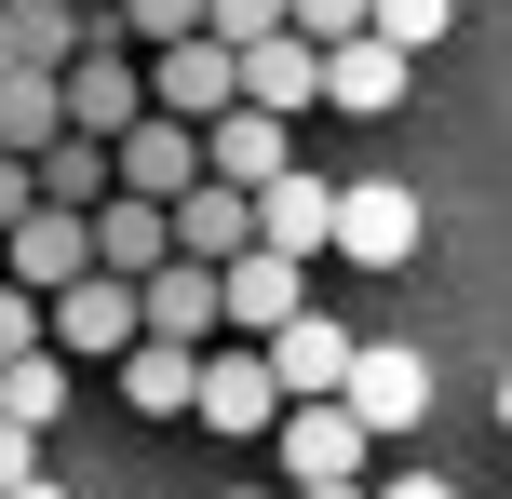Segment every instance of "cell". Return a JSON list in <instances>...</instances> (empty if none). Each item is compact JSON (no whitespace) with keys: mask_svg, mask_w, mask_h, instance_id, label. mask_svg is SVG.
I'll return each mask as SVG.
<instances>
[{"mask_svg":"<svg viewBox=\"0 0 512 499\" xmlns=\"http://www.w3.org/2000/svg\"><path fill=\"white\" fill-rule=\"evenodd\" d=\"M54 95H68V135H122V122H149V54H135L122 27H95V41L54 68Z\"/></svg>","mask_w":512,"mask_h":499,"instance_id":"obj_1","label":"cell"},{"mask_svg":"<svg viewBox=\"0 0 512 499\" xmlns=\"http://www.w3.org/2000/svg\"><path fill=\"white\" fill-rule=\"evenodd\" d=\"M189 419L216 432V446H270V419H283V378H270V351H230V338H203V392H189Z\"/></svg>","mask_w":512,"mask_h":499,"instance_id":"obj_2","label":"cell"},{"mask_svg":"<svg viewBox=\"0 0 512 499\" xmlns=\"http://www.w3.org/2000/svg\"><path fill=\"white\" fill-rule=\"evenodd\" d=\"M418 243H432V203H418L405 176H351L337 189V257L351 270H405Z\"/></svg>","mask_w":512,"mask_h":499,"instance_id":"obj_3","label":"cell"},{"mask_svg":"<svg viewBox=\"0 0 512 499\" xmlns=\"http://www.w3.org/2000/svg\"><path fill=\"white\" fill-rule=\"evenodd\" d=\"M337 405H351L364 432H418L432 419V351H405V338H351V378H337Z\"/></svg>","mask_w":512,"mask_h":499,"instance_id":"obj_4","label":"cell"},{"mask_svg":"<svg viewBox=\"0 0 512 499\" xmlns=\"http://www.w3.org/2000/svg\"><path fill=\"white\" fill-rule=\"evenodd\" d=\"M41 324H54V351H68V365H81V351H108V365H122V351L149 338V297H135L122 270H81V284L41 297Z\"/></svg>","mask_w":512,"mask_h":499,"instance_id":"obj_5","label":"cell"},{"mask_svg":"<svg viewBox=\"0 0 512 499\" xmlns=\"http://www.w3.org/2000/svg\"><path fill=\"white\" fill-rule=\"evenodd\" d=\"M270 459H283L297 486H337V473H364V459H378V432H364L337 392H297V405L270 419Z\"/></svg>","mask_w":512,"mask_h":499,"instance_id":"obj_6","label":"cell"},{"mask_svg":"<svg viewBox=\"0 0 512 499\" xmlns=\"http://www.w3.org/2000/svg\"><path fill=\"white\" fill-rule=\"evenodd\" d=\"M310 311V257H283V243H243L230 270H216V324L230 338H270V324Z\"/></svg>","mask_w":512,"mask_h":499,"instance_id":"obj_7","label":"cell"},{"mask_svg":"<svg viewBox=\"0 0 512 499\" xmlns=\"http://www.w3.org/2000/svg\"><path fill=\"white\" fill-rule=\"evenodd\" d=\"M189 176H203V122H176V108H149V122L108 135V189H149V203H176Z\"/></svg>","mask_w":512,"mask_h":499,"instance_id":"obj_8","label":"cell"},{"mask_svg":"<svg viewBox=\"0 0 512 499\" xmlns=\"http://www.w3.org/2000/svg\"><path fill=\"white\" fill-rule=\"evenodd\" d=\"M0 270H14L27 297H54V284H81V270H95V216H68V203H27L14 230H0Z\"/></svg>","mask_w":512,"mask_h":499,"instance_id":"obj_9","label":"cell"},{"mask_svg":"<svg viewBox=\"0 0 512 499\" xmlns=\"http://www.w3.org/2000/svg\"><path fill=\"white\" fill-rule=\"evenodd\" d=\"M405 68H418L405 41L351 27V41H324V108H337V122H391V108H405Z\"/></svg>","mask_w":512,"mask_h":499,"instance_id":"obj_10","label":"cell"},{"mask_svg":"<svg viewBox=\"0 0 512 499\" xmlns=\"http://www.w3.org/2000/svg\"><path fill=\"white\" fill-rule=\"evenodd\" d=\"M230 95H243V54L216 41V27H189V41L149 54V108H176V122H216Z\"/></svg>","mask_w":512,"mask_h":499,"instance_id":"obj_11","label":"cell"},{"mask_svg":"<svg viewBox=\"0 0 512 499\" xmlns=\"http://www.w3.org/2000/svg\"><path fill=\"white\" fill-rule=\"evenodd\" d=\"M283 162H297V122H283V108H216V122H203V176H230V189H270L283 176Z\"/></svg>","mask_w":512,"mask_h":499,"instance_id":"obj_12","label":"cell"},{"mask_svg":"<svg viewBox=\"0 0 512 499\" xmlns=\"http://www.w3.org/2000/svg\"><path fill=\"white\" fill-rule=\"evenodd\" d=\"M256 243H283V257H337V189H324V162H283V176L256 189Z\"/></svg>","mask_w":512,"mask_h":499,"instance_id":"obj_13","label":"cell"},{"mask_svg":"<svg viewBox=\"0 0 512 499\" xmlns=\"http://www.w3.org/2000/svg\"><path fill=\"white\" fill-rule=\"evenodd\" d=\"M162 216H176V257H203V270H230L256 243V189H230V176H189Z\"/></svg>","mask_w":512,"mask_h":499,"instance_id":"obj_14","label":"cell"},{"mask_svg":"<svg viewBox=\"0 0 512 499\" xmlns=\"http://www.w3.org/2000/svg\"><path fill=\"white\" fill-rule=\"evenodd\" d=\"M243 108H283V122H310V108H324V41H297V27L243 41Z\"/></svg>","mask_w":512,"mask_h":499,"instance_id":"obj_15","label":"cell"},{"mask_svg":"<svg viewBox=\"0 0 512 499\" xmlns=\"http://www.w3.org/2000/svg\"><path fill=\"white\" fill-rule=\"evenodd\" d=\"M162 257H176V216H162L149 189H108V203H95V270H122V284H149Z\"/></svg>","mask_w":512,"mask_h":499,"instance_id":"obj_16","label":"cell"},{"mask_svg":"<svg viewBox=\"0 0 512 499\" xmlns=\"http://www.w3.org/2000/svg\"><path fill=\"white\" fill-rule=\"evenodd\" d=\"M256 351H270L283 405H297V392H337V378H351V324H337V311H297V324H270Z\"/></svg>","mask_w":512,"mask_h":499,"instance_id":"obj_17","label":"cell"},{"mask_svg":"<svg viewBox=\"0 0 512 499\" xmlns=\"http://www.w3.org/2000/svg\"><path fill=\"white\" fill-rule=\"evenodd\" d=\"M189 392H203V351L189 338H135L122 351V405L135 419H189Z\"/></svg>","mask_w":512,"mask_h":499,"instance_id":"obj_18","label":"cell"},{"mask_svg":"<svg viewBox=\"0 0 512 499\" xmlns=\"http://www.w3.org/2000/svg\"><path fill=\"white\" fill-rule=\"evenodd\" d=\"M135 297H149V338H189V351L230 338V324H216V270H203V257H162Z\"/></svg>","mask_w":512,"mask_h":499,"instance_id":"obj_19","label":"cell"},{"mask_svg":"<svg viewBox=\"0 0 512 499\" xmlns=\"http://www.w3.org/2000/svg\"><path fill=\"white\" fill-rule=\"evenodd\" d=\"M95 27H108V14H81V0H0V41H14V68H68Z\"/></svg>","mask_w":512,"mask_h":499,"instance_id":"obj_20","label":"cell"},{"mask_svg":"<svg viewBox=\"0 0 512 499\" xmlns=\"http://www.w3.org/2000/svg\"><path fill=\"white\" fill-rule=\"evenodd\" d=\"M27 176H41V203L95 216V203H108V135H41V149H27Z\"/></svg>","mask_w":512,"mask_h":499,"instance_id":"obj_21","label":"cell"},{"mask_svg":"<svg viewBox=\"0 0 512 499\" xmlns=\"http://www.w3.org/2000/svg\"><path fill=\"white\" fill-rule=\"evenodd\" d=\"M54 405H68V351H0V419L54 432Z\"/></svg>","mask_w":512,"mask_h":499,"instance_id":"obj_22","label":"cell"},{"mask_svg":"<svg viewBox=\"0 0 512 499\" xmlns=\"http://www.w3.org/2000/svg\"><path fill=\"white\" fill-rule=\"evenodd\" d=\"M41 135H68V95H54V68H0V149H41Z\"/></svg>","mask_w":512,"mask_h":499,"instance_id":"obj_23","label":"cell"},{"mask_svg":"<svg viewBox=\"0 0 512 499\" xmlns=\"http://www.w3.org/2000/svg\"><path fill=\"white\" fill-rule=\"evenodd\" d=\"M364 27H378V41H405V54H432L445 27H459V0H364Z\"/></svg>","mask_w":512,"mask_h":499,"instance_id":"obj_24","label":"cell"},{"mask_svg":"<svg viewBox=\"0 0 512 499\" xmlns=\"http://www.w3.org/2000/svg\"><path fill=\"white\" fill-rule=\"evenodd\" d=\"M108 27H122L135 54H162V41H189V27H203V0H108Z\"/></svg>","mask_w":512,"mask_h":499,"instance_id":"obj_25","label":"cell"},{"mask_svg":"<svg viewBox=\"0 0 512 499\" xmlns=\"http://www.w3.org/2000/svg\"><path fill=\"white\" fill-rule=\"evenodd\" d=\"M0 351H54V324H41V297L0 270Z\"/></svg>","mask_w":512,"mask_h":499,"instance_id":"obj_26","label":"cell"},{"mask_svg":"<svg viewBox=\"0 0 512 499\" xmlns=\"http://www.w3.org/2000/svg\"><path fill=\"white\" fill-rule=\"evenodd\" d=\"M203 27L243 54V41H270V27H283V0H203Z\"/></svg>","mask_w":512,"mask_h":499,"instance_id":"obj_27","label":"cell"},{"mask_svg":"<svg viewBox=\"0 0 512 499\" xmlns=\"http://www.w3.org/2000/svg\"><path fill=\"white\" fill-rule=\"evenodd\" d=\"M283 27H297V41H351L364 0H283Z\"/></svg>","mask_w":512,"mask_h":499,"instance_id":"obj_28","label":"cell"},{"mask_svg":"<svg viewBox=\"0 0 512 499\" xmlns=\"http://www.w3.org/2000/svg\"><path fill=\"white\" fill-rule=\"evenodd\" d=\"M27 473H41V432H27V419H0V486H27Z\"/></svg>","mask_w":512,"mask_h":499,"instance_id":"obj_29","label":"cell"},{"mask_svg":"<svg viewBox=\"0 0 512 499\" xmlns=\"http://www.w3.org/2000/svg\"><path fill=\"white\" fill-rule=\"evenodd\" d=\"M27 203H41V176H27V149H0V230H14Z\"/></svg>","mask_w":512,"mask_h":499,"instance_id":"obj_30","label":"cell"},{"mask_svg":"<svg viewBox=\"0 0 512 499\" xmlns=\"http://www.w3.org/2000/svg\"><path fill=\"white\" fill-rule=\"evenodd\" d=\"M364 499H459V486H445L432 459H418V473H378V486H364Z\"/></svg>","mask_w":512,"mask_h":499,"instance_id":"obj_31","label":"cell"},{"mask_svg":"<svg viewBox=\"0 0 512 499\" xmlns=\"http://www.w3.org/2000/svg\"><path fill=\"white\" fill-rule=\"evenodd\" d=\"M0 499H68V486H54V473H27V486H0Z\"/></svg>","mask_w":512,"mask_h":499,"instance_id":"obj_32","label":"cell"},{"mask_svg":"<svg viewBox=\"0 0 512 499\" xmlns=\"http://www.w3.org/2000/svg\"><path fill=\"white\" fill-rule=\"evenodd\" d=\"M499 419H512V378H499Z\"/></svg>","mask_w":512,"mask_h":499,"instance_id":"obj_33","label":"cell"},{"mask_svg":"<svg viewBox=\"0 0 512 499\" xmlns=\"http://www.w3.org/2000/svg\"><path fill=\"white\" fill-rule=\"evenodd\" d=\"M216 499H256V486H216Z\"/></svg>","mask_w":512,"mask_h":499,"instance_id":"obj_34","label":"cell"},{"mask_svg":"<svg viewBox=\"0 0 512 499\" xmlns=\"http://www.w3.org/2000/svg\"><path fill=\"white\" fill-rule=\"evenodd\" d=\"M0 68H14V41H0Z\"/></svg>","mask_w":512,"mask_h":499,"instance_id":"obj_35","label":"cell"},{"mask_svg":"<svg viewBox=\"0 0 512 499\" xmlns=\"http://www.w3.org/2000/svg\"><path fill=\"white\" fill-rule=\"evenodd\" d=\"M81 14H108V0H81Z\"/></svg>","mask_w":512,"mask_h":499,"instance_id":"obj_36","label":"cell"}]
</instances>
